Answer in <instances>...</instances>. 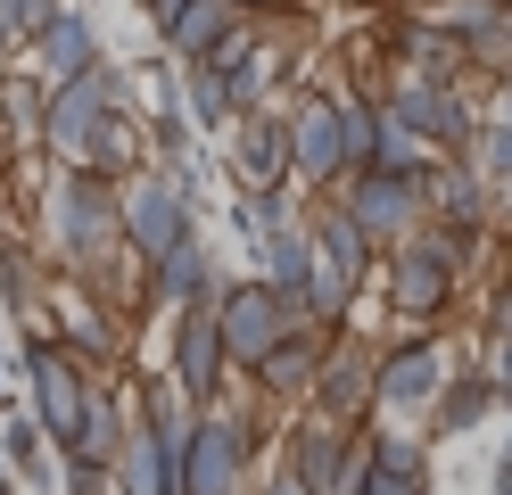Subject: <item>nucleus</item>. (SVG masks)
<instances>
[{
	"label": "nucleus",
	"mask_w": 512,
	"mask_h": 495,
	"mask_svg": "<svg viewBox=\"0 0 512 495\" xmlns=\"http://www.w3.org/2000/svg\"><path fill=\"white\" fill-rule=\"evenodd\" d=\"M496 240L488 231H455V223H422L405 248L380 256V297H389V314L413 322V330H446L463 314V289L479 273V256H488Z\"/></svg>",
	"instance_id": "nucleus-1"
},
{
	"label": "nucleus",
	"mask_w": 512,
	"mask_h": 495,
	"mask_svg": "<svg viewBox=\"0 0 512 495\" xmlns=\"http://www.w3.org/2000/svg\"><path fill=\"white\" fill-rule=\"evenodd\" d=\"M124 248V215H116V182L91 165H50L42 182V256L50 273H91Z\"/></svg>",
	"instance_id": "nucleus-2"
},
{
	"label": "nucleus",
	"mask_w": 512,
	"mask_h": 495,
	"mask_svg": "<svg viewBox=\"0 0 512 495\" xmlns=\"http://www.w3.org/2000/svg\"><path fill=\"white\" fill-rule=\"evenodd\" d=\"M455 372H463V363L446 355V330H413V322L380 330V355H372V421L422 429Z\"/></svg>",
	"instance_id": "nucleus-3"
},
{
	"label": "nucleus",
	"mask_w": 512,
	"mask_h": 495,
	"mask_svg": "<svg viewBox=\"0 0 512 495\" xmlns=\"http://www.w3.org/2000/svg\"><path fill=\"white\" fill-rule=\"evenodd\" d=\"M364 454H372V421H339V413H281V454L273 462H290V471L314 487V495H347L364 471Z\"/></svg>",
	"instance_id": "nucleus-4"
},
{
	"label": "nucleus",
	"mask_w": 512,
	"mask_h": 495,
	"mask_svg": "<svg viewBox=\"0 0 512 495\" xmlns=\"http://www.w3.org/2000/svg\"><path fill=\"white\" fill-rule=\"evenodd\" d=\"M17 372H25V405H34V421L50 429L58 446H75L91 396H100V372H83V363L58 347V330H25V339H17Z\"/></svg>",
	"instance_id": "nucleus-5"
},
{
	"label": "nucleus",
	"mask_w": 512,
	"mask_h": 495,
	"mask_svg": "<svg viewBox=\"0 0 512 495\" xmlns=\"http://www.w3.org/2000/svg\"><path fill=\"white\" fill-rule=\"evenodd\" d=\"M380 108H389L405 132H422L430 157H471L479 141V83L455 91V83H430V75H389V91H380Z\"/></svg>",
	"instance_id": "nucleus-6"
},
{
	"label": "nucleus",
	"mask_w": 512,
	"mask_h": 495,
	"mask_svg": "<svg viewBox=\"0 0 512 495\" xmlns=\"http://www.w3.org/2000/svg\"><path fill=\"white\" fill-rule=\"evenodd\" d=\"M430 174H438V165H430ZM430 174H389V165H364V174H347V182L323 190V198H339V207L372 231V248L389 256V248H405L413 231L430 223Z\"/></svg>",
	"instance_id": "nucleus-7"
},
{
	"label": "nucleus",
	"mask_w": 512,
	"mask_h": 495,
	"mask_svg": "<svg viewBox=\"0 0 512 495\" xmlns=\"http://www.w3.org/2000/svg\"><path fill=\"white\" fill-rule=\"evenodd\" d=\"M116 215H124V248H133L141 264H157L166 248H182L190 231H207V215L182 198V182L166 174V165L124 174V182H116Z\"/></svg>",
	"instance_id": "nucleus-8"
},
{
	"label": "nucleus",
	"mask_w": 512,
	"mask_h": 495,
	"mask_svg": "<svg viewBox=\"0 0 512 495\" xmlns=\"http://www.w3.org/2000/svg\"><path fill=\"white\" fill-rule=\"evenodd\" d=\"M157 322H166V380L190 405H223V396L240 388V363L223 347L215 306H182V314H157Z\"/></svg>",
	"instance_id": "nucleus-9"
},
{
	"label": "nucleus",
	"mask_w": 512,
	"mask_h": 495,
	"mask_svg": "<svg viewBox=\"0 0 512 495\" xmlns=\"http://www.w3.org/2000/svg\"><path fill=\"white\" fill-rule=\"evenodd\" d=\"M215 322H223V347H232V363H240V372H256V363L290 339L306 314H298L265 273H232V281L215 289Z\"/></svg>",
	"instance_id": "nucleus-10"
},
{
	"label": "nucleus",
	"mask_w": 512,
	"mask_h": 495,
	"mask_svg": "<svg viewBox=\"0 0 512 495\" xmlns=\"http://www.w3.org/2000/svg\"><path fill=\"white\" fill-rule=\"evenodd\" d=\"M290 149H298V190L323 198L347 182V132H339V83H298L290 99Z\"/></svg>",
	"instance_id": "nucleus-11"
},
{
	"label": "nucleus",
	"mask_w": 512,
	"mask_h": 495,
	"mask_svg": "<svg viewBox=\"0 0 512 495\" xmlns=\"http://www.w3.org/2000/svg\"><path fill=\"white\" fill-rule=\"evenodd\" d=\"M223 182L232 190H290L298 149H290V108H256L223 132Z\"/></svg>",
	"instance_id": "nucleus-12"
},
{
	"label": "nucleus",
	"mask_w": 512,
	"mask_h": 495,
	"mask_svg": "<svg viewBox=\"0 0 512 495\" xmlns=\"http://www.w3.org/2000/svg\"><path fill=\"white\" fill-rule=\"evenodd\" d=\"M372 355H380L372 330L339 322L331 339H323V372H314V396H306V405H314V413H339V421H372Z\"/></svg>",
	"instance_id": "nucleus-13"
},
{
	"label": "nucleus",
	"mask_w": 512,
	"mask_h": 495,
	"mask_svg": "<svg viewBox=\"0 0 512 495\" xmlns=\"http://www.w3.org/2000/svg\"><path fill=\"white\" fill-rule=\"evenodd\" d=\"M232 281V264H223V248L207 240V231H190L182 248H166L149 264V314H182V306H215V289Z\"/></svg>",
	"instance_id": "nucleus-14"
},
{
	"label": "nucleus",
	"mask_w": 512,
	"mask_h": 495,
	"mask_svg": "<svg viewBox=\"0 0 512 495\" xmlns=\"http://www.w3.org/2000/svg\"><path fill=\"white\" fill-rule=\"evenodd\" d=\"M17 58L34 66L42 83H75V75H91V66L108 58V33H100V17H91L83 0H67V9H58V17H50Z\"/></svg>",
	"instance_id": "nucleus-15"
},
{
	"label": "nucleus",
	"mask_w": 512,
	"mask_h": 495,
	"mask_svg": "<svg viewBox=\"0 0 512 495\" xmlns=\"http://www.w3.org/2000/svg\"><path fill=\"white\" fill-rule=\"evenodd\" d=\"M323 339H331L323 322H298L290 339H281V347H273V355H265V363L248 372V388L265 396L273 413H298L306 396H314V372H323Z\"/></svg>",
	"instance_id": "nucleus-16"
},
{
	"label": "nucleus",
	"mask_w": 512,
	"mask_h": 495,
	"mask_svg": "<svg viewBox=\"0 0 512 495\" xmlns=\"http://www.w3.org/2000/svg\"><path fill=\"white\" fill-rule=\"evenodd\" d=\"M306 231H314V264L323 273H339L347 289H364L380 273V248H372V231L339 207V198H306Z\"/></svg>",
	"instance_id": "nucleus-17"
},
{
	"label": "nucleus",
	"mask_w": 512,
	"mask_h": 495,
	"mask_svg": "<svg viewBox=\"0 0 512 495\" xmlns=\"http://www.w3.org/2000/svg\"><path fill=\"white\" fill-rule=\"evenodd\" d=\"M248 25H256V17L240 9V0H190L174 25H157V50H166L174 66H207V58H223V50H232Z\"/></svg>",
	"instance_id": "nucleus-18"
},
{
	"label": "nucleus",
	"mask_w": 512,
	"mask_h": 495,
	"mask_svg": "<svg viewBox=\"0 0 512 495\" xmlns=\"http://www.w3.org/2000/svg\"><path fill=\"white\" fill-rule=\"evenodd\" d=\"M430 215L455 223V231H488V240H504V198L488 190V174H479L471 157H438V174H430Z\"/></svg>",
	"instance_id": "nucleus-19"
},
{
	"label": "nucleus",
	"mask_w": 512,
	"mask_h": 495,
	"mask_svg": "<svg viewBox=\"0 0 512 495\" xmlns=\"http://www.w3.org/2000/svg\"><path fill=\"white\" fill-rule=\"evenodd\" d=\"M504 413V396H496V380L479 372V363H463L455 380H446V396L430 405V421H422V438L430 446H455V438H471V429H488Z\"/></svg>",
	"instance_id": "nucleus-20"
},
{
	"label": "nucleus",
	"mask_w": 512,
	"mask_h": 495,
	"mask_svg": "<svg viewBox=\"0 0 512 495\" xmlns=\"http://www.w3.org/2000/svg\"><path fill=\"white\" fill-rule=\"evenodd\" d=\"M42 124H50V83L25 58L0 66V141H9V157H42Z\"/></svg>",
	"instance_id": "nucleus-21"
},
{
	"label": "nucleus",
	"mask_w": 512,
	"mask_h": 495,
	"mask_svg": "<svg viewBox=\"0 0 512 495\" xmlns=\"http://www.w3.org/2000/svg\"><path fill=\"white\" fill-rule=\"evenodd\" d=\"M50 256L42 240H0V314L9 322H42L50 314Z\"/></svg>",
	"instance_id": "nucleus-22"
},
{
	"label": "nucleus",
	"mask_w": 512,
	"mask_h": 495,
	"mask_svg": "<svg viewBox=\"0 0 512 495\" xmlns=\"http://www.w3.org/2000/svg\"><path fill=\"white\" fill-rule=\"evenodd\" d=\"M108 487H116V495H182V454H174L166 438H149V429L133 421L124 454L108 462Z\"/></svg>",
	"instance_id": "nucleus-23"
},
{
	"label": "nucleus",
	"mask_w": 512,
	"mask_h": 495,
	"mask_svg": "<svg viewBox=\"0 0 512 495\" xmlns=\"http://www.w3.org/2000/svg\"><path fill=\"white\" fill-rule=\"evenodd\" d=\"M83 165H91V174H108V182L141 174V165H149V116H141V108H116V116H108L100 132H91Z\"/></svg>",
	"instance_id": "nucleus-24"
},
{
	"label": "nucleus",
	"mask_w": 512,
	"mask_h": 495,
	"mask_svg": "<svg viewBox=\"0 0 512 495\" xmlns=\"http://www.w3.org/2000/svg\"><path fill=\"white\" fill-rule=\"evenodd\" d=\"M248 264H256V273H265V281H273V289H281V297H290V306L306 314V281H314V231H306V223L273 231V240L256 248Z\"/></svg>",
	"instance_id": "nucleus-25"
},
{
	"label": "nucleus",
	"mask_w": 512,
	"mask_h": 495,
	"mask_svg": "<svg viewBox=\"0 0 512 495\" xmlns=\"http://www.w3.org/2000/svg\"><path fill=\"white\" fill-rule=\"evenodd\" d=\"M182 108H190V124H199V141H223L240 116H232V83H223V66L207 58V66H182Z\"/></svg>",
	"instance_id": "nucleus-26"
},
{
	"label": "nucleus",
	"mask_w": 512,
	"mask_h": 495,
	"mask_svg": "<svg viewBox=\"0 0 512 495\" xmlns=\"http://www.w3.org/2000/svg\"><path fill=\"white\" fill-rule=\"evenodd\" d=\"M422 9H430V25H446V33H455V42H488V33H496V17H504V0H422Z\"/></svg>",
	"instance_id": "nucleus-27"
},
{
	"label": "nucleus",
	"mask_w": 512,
	"mask_h": 495,
	"mask_svg": "<svg viewBox=\"0 0 512 495\" xmlns=\"http://www.w3.org/2000/svg\"><path fill=\"white\" fill-rule=\"evenodd\" d=\"M471 165L488 174V190L504 198V223H512V132H504V124H479V141H471Z\"/></svg>",
	"instance_id": "nucleus-28"
},
{
	"label": "nucleus",
	"mask_w": 512,
	"mask_h": 495,
	"mask_svg": "<svg viewBox=\"0 0 512 495\" xmlns=\"http://www.w3.org/2000/svg\"><path fill=\"white\" fill-rule=\"evenodd\" d=\"M58 9H67V0H0V50H25Z\"/></svg>",
	"instance_id": "nucleus-29"
},
{
	"label": "nucleus",
	"mask_w": 512,
	"mask_h": 495,
	"mask_svg": "<svg viewBox=\"0 0 512 495\" xmlns=\"http://www.w3.org/2000/svg\"><path fill=\"white\" fill-rule=\"evenodd\" d=\"M347 495H438L430 479H413V471H389V462H372L364 454V471H356V487Z\"/></svg>",
	"instance_id": "nucleus-30"
},
{
	"label": "nucleus",
	"mask_w": 512,
	"mask_h": 495,
	"mask_svg": "<svg viewBox=\"0 0 512 495\" xmlns=\"http://www.w3.org/2000/svg\"><path fill=\"white\" fill-rule=\"evenodd\" d=\"M479 372H488V380H496V396L512 405V330H496V339L479 330Z\"/></svg>",
	"instance_id": "nucleus-31"
},
{
	"label": "nucleus",
	"mask_w": 512,
	"mask_h": 495,
	"mask_svg": "<svg viewBox=\"0 0 512 495\" xmlns=\"http://www.w3.org/2000/svg\"><path fill=\"white\" fill-rule=\"evenodd\" d=\"M248 495H314V487L290 471V462H273V471H256V479H248Z\"/></svg>",
	"instance_id": "nucleus-32"
},
{
	"label": "nucleus",
	"mask_w": 512,
	"mask_h": 495,
	"mask_svg": "<svg viewBox=\"0 0 512 495\" xmlns=\"http://www.w3.org/2000/svg\"><path fill=\"white\" fill-rule=\"evenodd\" d=\"M479 330H488V339H496V330H512V273L488 289V306H479Z\"/></svg>",
	"instance_id": "nucleus-33"
},
{
	"label": "nucleus",
	"mask_w": 512,
	"mask_h": 495,
	"mask_svg": "<svg viewBox=\"0 0 512 495\" xmlns=\"http://www.w3.org/2000/svg\"><path fill=\"white\" fill-rule=\"evenodd\" d=\"M182 9H190V0H141V17H149V33H157V25H174Z\"/></svg>",
	"instance_id": "nucleus-34"
},
{
	"label": "nucleus",
	"mask_w": 512,
	"mask_h": 495,
	"mask_svg": "<svg viewBox=\"0 0 512 495\" xmlns=\"http://www.w3.org/2000/svg\"><path fill=\"white\" fill-rule=\"evenodd\" d=\"M240 9H248V17H298L306 0H240Z\"/></svg>",
	"instance_id": "nucleus-35"
},
{
	"label": "nucleus",
	"mask_w": 512,
	"mask_h": 495,
	"mask_svg": "<svg viewBox=\"0 0 512 495\" xmlns=\"http://www.w3.org/2000/svg\"><path fill=\"white\" fill-rule=\"evenodd\" d=\"M17 405H25V396L9 388V355H0V413H17Z\"/></svg>",
	"instance_id": "nucleus-36"
},
{
	"label": "nucleus",
	"mask_w": 512,
	"mask_h": 495,
	"mask_svg": "<svg viewBox=\"0 0 512 495\" xmlns=\"http://www.w3.org/2000/svg\"><path fill=\"white\" fill-rule=\"evenodd\" d=\"M488 495H512V462L496 454V471H488Z\"/></svg>",
	"instance_id": "nucleus-37"
},
{
	"label": "nucleus",
	"mask_w": 512,
	"mask_h": 495,
	"mask_svg": "<svg viewBox=\"0 0 512 495\" xmlns=\"http://www.w3.org/2000/svg\"><path fill=\"white\" fill-rule=\"evenodd\" d=\"M496 421H504V446H496V454H504V462H512V405H504V413H496Z\"/></svg>",
	"instance_id": "nucleus-38"
},
{
	"label": "nucleus",
	"mask_w": 512,
	"mask_h": 495,
	"mask_svg": "<svg viewBox=\"0 0 512 495\" xmlns=\"http://www.w3.org/2000/svg\"><path fill=\"white\" fill-rule=\"evenodd\" d=\"M0 174H9V141H0Z\"/></svg>",
	"instance_id": "nucleus-39"
},
{
	"label": "nucleus",
	"mask_w": 512,
	"mask_h": 495,
	"mask_svg": "<svg viewBox=\"0 0 512 495\" xmlns=\"http://www.w3.org/2000/svg\"><path fill=\"white\" fill-rule=\"evenodd\" d=\"M504 9H512V0H504Z\"/></svg>",
	"instance_id": "nucleus-40"
}]
</instances>
